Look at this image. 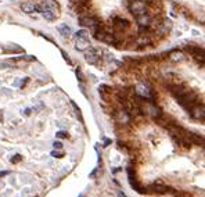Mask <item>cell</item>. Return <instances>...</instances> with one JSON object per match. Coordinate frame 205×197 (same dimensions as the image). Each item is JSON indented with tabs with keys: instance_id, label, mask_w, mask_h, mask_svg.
Returning a JSON list of instances; mask_svg holds the SVG:
<instances>
[{
	"instance_id": "cell-3",
	"label": "cell",
	"mask_w": 205,
	"mask_h": 197,
	"mask_svg": "<svg viewBox=\"0 0 205 197\" xmlns=\"http://www.w3.org/2000/svg\"><path fill=\"white\" fill-rule=\"evenodd\" d=\"M79 22H81L82 26H87L89 29H91L93 32H96L97 29L100 28V22L96 17L93 16H82L79 18Z\"/></svg>"
},
{
	"instance_id": "cell-17",
	"label": "cell",
	"mask_w": 205,
	"mask_h": 197,
	"mask_svg": "<svg viewBox=\"0 0 205 197\" xmlns=\"http://www.w3.org/2000/svg\"><path fill=\"white\" fill-rule=\"evenodd\" d=\"M76 36H82V38H87V32L85 31V29H82V31H78L76 32Z\"/></svg>"
},
{
	"instance_id": "cell-13",
	"label": "cell",
	"mask_w": 205,
	"mask_h": 197,
	"mask_svg": "<svg viewBox=\"0 0 205 197\" xmlns=\"http://www.w3.org/2000/svg\"><path fill=\"white\" fill-rule=\"evenodd\" d=\"M58 31H60V34L62 36H69L71 35V28L67 25H60L58 26Z\"/></svg>"
},
{
	"instance_id": "cell-11",
	"label": "cell",
	"mask_w": 205,
	"mask_h": 197,
	"mask_svg": "<svg viewBox=\"0 0 205 197\" xmlns=\"http://www.w3.org/2000/svg\"><path fill=\"white\" fill-rule=\"evenodd\" d=\"M145 112H148V114L153 115V117H158L159 115V110L157 108L154 104H150V103L145 104Z\"/></svg>"
},
{
	"instance_id": "cell-7",
	"label": "cell",
	"mask_w": 205,
	"mask_h": 197,
	"mask_svg": "<svg viewBox=\"0 0 205 197\" xmlns=\"http://www.w3.org/2000/svg\"><path fill=\"white\" fill-rule=\"evenodd\" d=\"M75 47H76V50L86 52L87 49H90V42H89L87 38L76 36V39H75Z\"/></svg>"
},
{
	"instance_id": "cell-9",
	"label": "cell",
	"mask_w": 205,
	"mask_h": 197,
	"mask_svg": "<svg viewBox=\"0 0 205 197\" xmlns=\"http://www.w3.org/2000/svg\"><path fill=\"white\" fill-rule=\"evenodd\" d=\"M136 93L143 98H150L151 97V90H148L144 85H137L136 86Z\"/></svg>"
},
{
	"instance_id": "cell-20",
	"label": "cell",
	"mask_w": 205,
	"mask_h": 197,
	"mask_svg": "<svg viewBox=\"0 0 205 197\" xmlns=\"http://www.w3.org/2000/svg\"><path fill=\"white\" fill-rule=\"evenodd\" d=\"M76 76L79 78V80H83V78H82V74H81V71L79 70H76Z\"/></svg>"
},
{
	"instance_id": "cell-15",
	"label": "cell",
	"mask_w": 205,
	"mask_h": 197,
	"mask_svg": "<svg viewBox=\"0 0 205 197\" xmlns=\"http://www.w3.org/2000/svg\"><path fill=\"white\" fill-rule=\"evenodd\" d=\"M21 160H22V156H21V154H16V156H13V157H11V163H13V164L20 163Z\"/></svg>"
},
{
	"instance_id": "cell-5",
	"label": "cell",
	"mask_w": 205,
	"mask_h": 197,
	"mask_svg": "<svg viewBox=\"0 0 205 197\" xmlns=\"http://www.w3.org/2000/svg\"><path fill=\"white\" fill-rule=\"evenodd\" d=\"M85 58L89 64H93V65L97 64L100 60V52L96 49H87V52H86V54H85Z\"/></svg>"
},
{
	"instance_id": "cell-14",
	"label": "cell",
	"mask_w": 205,
	"mask_h": 197,
	"mask_svg": "<svg viewBox=\"0 0 205 197\" xmlns=\"http://www.w3.org/2000/svg\"><path fill=\"white\" fill-rule=\"evenodd\" d=\"M129 119H130V117H129V112L127 111H121L119 112V121L122 122V124H127Z\"/></svg>"
},
{
	"instance_id": "cell-18",
	"label": "cell",
	"mask_w": 205,
	"mask_h": 197,
	"mask_svg": "<svg viewBox=\"0 0 205 197\" xmlns=\"http://www.w3.org/2000/svg\"><path fill=\"white\" fill-rule=\"evenodd\" d=\"M53 147H54V149H57V150H60V149H62V143H61V142H58V140H57V142H54V143H53Z\"/></svg>"
},
{
	"instance_id": "cell-22",
	"label": "cell",
	"mask_w": 205,
	"mask_h": 197,
	"mask_svg": "<svg viewBox=\"0 0 205 197\" xmlns=\"http://www.w3.org/2000/svg\"><path fill=\"white\" fill-rule=\"evenodd\" d=\"M193 35H194V36H200V32H198V31H194V29H193Z\"/></svg>"
},
{
	"instance_id": "cell-12",
	"label": "cell",
	"mask_w": 205,
	"mask_h": 197,
	"mask_svg": "<svg viewBox=\"0 0 205 197\" xmlns=\"http://www.w3.org/2000/svg\"><path fill=\"white\" fill-rule=\"evenodd\" d=\"M171 60L172 61H183L185 60V54L180 50H175V52L171 53Z\"/></svg>"
},
{
	"instance_id": "cell-10",
	"label": "cell",
	"mask_w": 205,
	"mask_h": 197,
	"mask_svg": "<svg viewBox=\"0 0 205 197\" xmlns=\"http://www.w3.org/2000/svg\"><path fill=\"white\" fill-rule=\"evenodd\" d=\"M190 111H191V114H193V117H194V118H198V119L205 118V108H204V107H200V106L193 107Z\"/></svg>"
},
{
	"instance_id": "cell-4",
	"label": "cell",
	"mask_w": 205,
	"mask_h": 197,
	"mask_svg": "<svg viewBox=\"0 0 205 197\" xmlns=\"http://www.w3.org/2000/svg\"><path fill=\"white\" fill-rule=\"evenodd\" d=\"M136 22L140 26V29H147L151 25V17L147 13L140 14V16H136Z\"/></svg>"
},
{
	"instance_id": "cell-8",
	"label": "cell",
	"mask_w": 205,
	"mask_h": 197,
	"mask_svg": "<svg viewBox=\"0 0 205 197\" xmlns=\"http://www.w3.org/2000/svg\"><path fill=\"white\" fill-rule=\"evenodd\" d=\"M21 10L26 14H32L33 11H38V4L31 3V2H24V3H21Z\"/></svg>"
},
{
	"instance_id": "cell-23",
	"label": "cell",
	"mask_w": 205,
	"mask_h": 197,
	"mask_svg": "<svg viewBox=\"0 0 205 197\" xmlns=\"http://www.w3.org/2000/svg\"><path fill=\"white\" fill-rule=\"evenodd\" d=\"M79 197H83V195H81V196H79Z\"/></svg>"
},
{
	"instance_id": "cell-21",
	"label": "cell",
	"mask_w": 205,
	"mask_h": 197,
	"mask_svg": "<svg viewBox=\"0 0 205 197\" xmlns=\"http://www.w3.org/2000/svg\"><path fill=\"white\" fill-rule=\"evenodd\" d=\"M6 175H8V171H2V172H0V178L6 176Z\"/></svg>"
},
{
	"instance_id": "cell-16",
	"label": "cell",
	"mask_w": 205,
	"mask_h": 197,
	"mask_svg": "<svg viewBox=\"0 0 205 197\" xmlns=\"http://www.w3.org/2000/svg\"><path fill=\"white\" fill-rule=\"evenodd\" d=\"M51 156L56 157V158H61V157H62V151H58L57 149H56V150L51 151Z\"/></svg>"
},
{
	"instance_id": "cell-6",
	"label": "cell",
	"mask_w": 205,
	"mask_h": 197,
	"mask_svg": "<svg viewBox=\"0 0 205 197\" xmlns=\"http://www.w3.org/2000/svg\"><path fill=\"white\" fill-rule=\"evenodd\" d=\"M114 28L117 32H125L129 28V21L122 17H117V18H114Z\"/></svg>"
},
{
	"instance_id": "cell-1",
	"label": "cell",
	"mask_w": 205,
	"mask_h": 197,
	"mask_svg": "<svg viewBox=\"0 0 205 197\" xmlns=\"http://www.w3.org/2000/svg\"><path fill=\"white\" fill-rule=\"evenodd\" d=\"M38 11L42 13V16L44 17L47 21H54L57 18V13L53 7H50L46 2H42L40 4H38Z\"/></svg>"
},
{
	"instance_id": "cell-19",
	"label": "cell",
	"mask_w": 205,
	"mask_h": 197,
	"mask_svg": "<svg viewBox=\"0 0 205 197\" xmlns=\"http://www.w3.org/2000/svg\"><path fill=\"white\" fill-rule=\"evenodd\" d=\"M57 138H68V133L67 132H57Z\"/></svg>"
},
{
	"instance_id": "cell-2",
	"label": "cell",
	"mask_w": 205,
	"mask_h": 197,
	"mask_svg": "<svg viewBox=\"0 0 205 197\" xmlns=\"http://www.w3.org/2000/svg\"><path fill=\"white\" fill-rule=\"evenodd\" d=\"M129 11L135 17L147 13V3H145L144 0H133V2L129 4Z\"/></svg>"
}]
</instances>
